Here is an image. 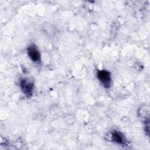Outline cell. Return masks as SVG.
Returning a JSON list of instances; mask_svg holds the SVG:
<instances>
[{"mask_svg":"<svg viewBox=\"0 0 150 150\" xmlns=\"http://www.w3.org/2000/svg\"><path fill=\"white\" fill-rule=\"evenodd\" d=\"M97 76L100 81L105 88H109L111 86V78L110 73L105 70H98Z\"/></svg>","mask_w":150,"mask_h":150,"instance_id":"cell-1","label":"cell"},{"mask_svg":"<svg viewBox=\"0 0 150 150\" xmlns=\"http://www.w3.org/2000/svg\"><path fill=\"white\" fill-rule=\"evenodd\" d=\"M27 51L29 57L33 62L36 63L40 62V54L36 46H35L34 45H30L28 47Z\"/></svg>","mask_w":150,"mask_h":150,"instance_id":"cell-3","label":"cell"},{"mask_svg":"<svg viewBox=\"0 0 150 150\" xmlns=\"http://www.w3.org/2000/svg\"><path fill=\"white\" fill-rule=\"evenodd\" d=\"M20 86L22 92L27 97H30L32 95L33 83L28 79H23L20 81Z\"/></svg>","mask_w":150,"mask_h":150,"instance_id":"cell-2","label":"cell"},{"mask_svg":"<svg viewBox=\"0 0 150 150\" xmlns=\"http://www.w3.org/2000/svg\"><path fill=\"white\" fill-rule=\"evenodd\" d=\"M111 137L115 142L119 144H125V138L122 134L119 131L114 130L111 133Z\"/></svg>","mask_w":150,"mask_h":150,"instance_id":"cell-4","label":"cell"}]
</instances>
